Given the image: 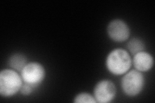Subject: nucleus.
<instances>
[{
    "label": "nucleus",
    "instance_id": "obj_2",
    "mask_svg": "<svg viewBox=\"0 0 155 103\" xmlns=\"http://www.w3.org/2000/svg\"><path fill=\"white\" fill-rule=\"evenodd\" d=\"M23 84L20 73L11 68H5L0 72V95L8 98L20 92Z\"/></svg>",
    "mask_w": 155,
    "mask_h": 103
},
{
    "label": "nucleus",
    "instance_id": "obj_4",
    "mask_svg": "<svg viewBox=\"0 0 155 103\" xmlns=\"http://www.w3.org/2000/svg\"><path fill=\"white\" fill-rule=\"evenodd\" d=\"M24 83L38 88L45 81L47 72L43 64L38 61L28 62L20 72Z\"/></svg>",
    "mask_w": 155,
    "mask_h": 103
},
{
    "label": "nucleus",
    "instance_id": "obj_7",
    "mask_svg": "<svg viewBox=\"0 0 155 103\" xmlns=\"http://www.w3.org/2000/svg\"><path fill=\"white\" fill-rule=\"evenodd\" d=\"M153 55L147 51H142L134 54L132 57V65L134 69L142 73L147 72L154 66Z\"/></svg>",
    "mask_w": 155,
    "mask_h": 103
},
{
    "label": "nucleus",
    "instance_id": "obj_11",
    "mask_svg": "<svg viewBox=\"0 0 155 103\" xmlns=\"http://www.w3.org/2000/svg\"><path fill=\"white\" fill-rule=\"evenodd\" d=\"M37 88L31 85L24 83L22 85V87L20 90V94L23 96H29L32 95L34 92L36 90Z\"/></svg>",
    "mask_w": 155,
    "mask_h": 103
},
{
    "label": "nucleus",
    "instance_id": "obj_5",
    "mask_svg": "<svg viewBox=\"0 0 155 103\" xmlns=\"http://www.w3.org/2000/svg\"><path fill=\"white\" fill-rule=\"evenodd\" d=\"M107 34L110 40L117 43H122L129 40L130 28L123 19H114L107 24Z\"/></svg>",
    "mask_w": 155,
    "mask_h": 103
},
{
    "label": "nucleus",
    "instance_id": "obj_10",
    "mask_svg": "<svg viewBox=\"0 0 155 103\" xmlns=\"http://www.w3.org/2000/svg\"><path fill=\"white\" fill-rule=\"evenodd\" d=\"M74 103H97L93 94L89 92H80L74 97Z\"/></svg>",
    "mask_w": 155,
    "mask_h": 103
},
{
    "label": "nucleus",
    "instance_id": "obj_6",
    "mask_svg": "<svg viewBox=\"0 0 155 103\" xmlns=\"http://www.w3.org/2000/svg\"><path fill=\"white\" fill-rule=\"evenodd\" d=\"M117 89L114 83L109 79H101L94 87L93 95L96 102L110 103L115 99Z\"/></svg>",
    "mask_w": 155,
    "mask_h": 103
},
{
    "label": "nucleus",
    "instance_id": "obj_1",
    "mask_svg": "<svg viewBox=\"0 0 155 103\" xmlns=\"http://www.w3.org/2000/svg\"><path fill=\"white\" fill-rule=\"evenodd\" d=\"M105 64L106 69L110 74L122 76L131 68L132 57L126 49L114 48L107 56Z\"/></svg>",
    "mask_w": 155,
    "mask_h": 103
},
{
    "label": "nucleus",
    "instance_id": "obj_9",
    "mask_svg": "<svg viewBox=\"0 0 155 103\" xmlns=\"http://www.w3.org/2000/svg\"><path fill=\"white\" fill-rule=\"evenodd\" d=\"M127 50L130 55L134 56L136 53L145 50V42L139 37L130 39L127 43Z\"/></svg>",
    "mask_w": 155,
    "mask_h": 103
},
{
    "label": "nucleus",
    "instance_id": "obj_8",
    "mask_svg": "<svg viewBox=\"0 0 155 103\" xmlns=\"http://www.w3.org/2000/svg\"><path fill=\"white\" fill-rule=\"evenodd\" d=\"M27 63V57L23 53L16 52L8 57L7 65L8 68L20 73Z\"/></svg>",
    "mask_w": 155,
    "mask_h": 103
},
{
    "label": "nucleus",
    "instance_id": "obj_3",
    "mask_svg": "<svg viewBox=\"0 0 155 103\" xmlns=\"http://www.w3.org/2000/svg\"><path fill=\"white\" fill-rule=\"evenodd\" d=\"M145 85L143 73L137 70H130L122 76L120 86L124 94L129 97L138 96L143 92Z\"/></svg>",
    "mask_w": 155,
    "mask_h": 103
}]
</instances>
